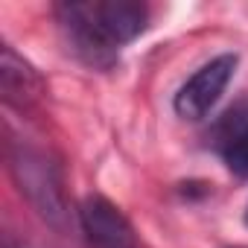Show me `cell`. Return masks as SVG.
Here are the masks:
<instances>
[{
    "instance_id": "cell-5",
    "label": "cell",
    "mask_w": 248,
    "mask_h": 248,
    "mask_svg": "<svg viewBox=\"0 0 248 248\" xmlns=\"http://www.w3.org/2000/svg\"><path fill=\"white\" fill-rule=\"evenodd\" d=\"M0 93H3L6 105L18 111L32 108L44 93V82L35 73V67L24 62L9 44H3V59H0Z\"/></svg>"
},
{
    "instance_id": "cell-7",
    "label": "cell",
    "mask_w": 248,
    "mask_h": 248,
    "mask_svg": "<svg viewBox=\"0 0 248 248\" xmlns=\"http://www.w3.org/2000/svg\"><path fill=\"white\" fill-rule=\"evenodd\" d=\"M6 248H18V245H15V242H12V239H6Z\"/></svg>"
},
{
    "instance_id": "cell-8",
    "label": "cell",
    "mask_w": 248,
    "mask_h": 248,
    "mask_svg": "<svg viewBox=\"0 0 248 248\" xmlns=\"http://www.w3.org/2000/svg\"><path fill=\"white\" fill-rule=\"evenodd\" d=\"M245 225H248V207H245Z\"/></svg>"
},
{
    "instance_id": "cell-4",
    "label": "cell",
    "mask_w": 248,
    "mask_h": 248,
    "mask_svg": "<svg viewBox=\"0 0 248 248\" xmlns=\"http://www.w3.org/2000/svg\"><path fill=\"white\" fill-rule=\"evenodd\" d=\"M79 225L88 248H138L135 228L117 204L102 196H88L79 207Z\"/></svg>"
},
{
    "instance_id": "cell-3",
    "label": "cell",
    "mask_w": 248,
    "mask_h": 248,
    "mask_svg": "<svg viewBox=\"0 0 248 248\" xmlns=\"http://www.w3.org/2000/svg\"><path fill=\"white\" fill-rule=\"evenodd\" d=\"M233 70H236V56L233 53L216 56L207 64H202L178 88V93L172 99L175 114L184 117V120H202V117H207L213 111V105L222 99L228 82L233 79Z\"/></svg>"
},
{
    "instance_id": "cell-1",
    "label": "cell",
    "mask_w": 248,
    "mask_h": 248,
    "mask_svg": "<svg viewBox=\"0 0 248 248\" xmlns=\"http://www.w3.org/2000/svg\"><path fill=\"white\" fill-rule=\"evenodd\" d=\"M56 21L67 47L88 67L108 70L120 59V47L135 41L149 21V9L129 0H93V3H62Z\"/></svg>"
},
{
    "instance_id": "cell-6",
    "label": "cell",
    "mask_w": 248,
    "mask_h": 248,
    "mask_svg": "<svg viewBox=\"0 0 248 248\" xmlns=\"http://www.w3.org/2000/svg\"><path fill=\"white\" fill-rule=\"evenodd\" d=\"M216 146L228 170L239 178H248V108H233L216 129Z\"/></svg>"
},
{
    "instance_id": "cell-2",
    "label": "cell",
    "mask_w": 248,
    "mask_h": 248,
    "mask_svg": "<svg viewBox=\"0 0 248 248\" xmlns=\"http://www.w3.org/2000/svg\"><path fill=\"white\" fill-rule=\"evenodd\" d=\"M9 170H12V178L18 181L21 193L30 199V204L50 225L62 228L67 219V204H64V193H62L56 167L41 152H35L30 146L9 143Z\"/></svg>"
}]
</instances>
